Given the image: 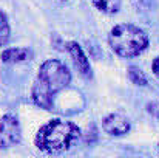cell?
I'll return each mask as SVG.
<instances>
[{
  "mask_svg": "<svg viewBox=\"0 0 159 158\" xmlns=\"http://www.w3.org/2000/svg\"><path fill=\"white\" fill-rule=\"evenodd\" d=\"M128 78H130V81H131L133 84H136V85H145V84H147V79H145L144 73H142L138 67H130V68H128Z\"/></svg>",
  "mask_w": 159,
  "mask_h": 158,
  "instance_id": "obj_10",
  "label": "cell"
},
{
  "mask_svg": "<svg viewBox=\"0 0 159 158\" xmlns=\"http://www.w3.org/2000/svg\"><path fill=\"white\" fill-rule=\"evenodd\" d=\"M71 81V73L66 68V65L57 59L45 60L37 73V78L33 85L31 98L34 104L51 110L53 98L56 93L63 90Z\"/></svg>",
  "mask_w": 159,
  "mask_h": 158,
  "instance_id": "obj_1",
  "label": "cell"
},
{
  "mask_svg": "<svg viewBox=\"0 0 159 158\" xmlns=\"http://www.w3.org/2000/svg\"><path fill=\"white\" fill-rule=\"evenodd\" d=\"M80 136V130L76 124L63 119H53L39 129L34 143L43 152H63L68 151Z\"/></svg>",
  "mask_w": 159,
  "mask_h": 158,
  "instance_id": "obj_2",
  "label": "cell"
},
{
  "mask_svg": "<svg viewBox=\"0 0 159 158\" xmlns=\"http://www.w3.org/2000/svg\"><path fill=\"white\" fill-rule=\"evenodd\" d=\"M66 51L70 53V56H71L76 68L79 70V73L85 79H90L91 78V65H90L88 57L85 56V53L82 50V47L77 42H68L66 44Z\"/></svg>",
  "mask_w": 159,
  "mask_h": 158,
  "instance_id": "obj_5",
  "label": "cell"
},
{
  "mask_svg": "<svg viewBox=\"0 0 159 158\" xmlns=\"http://www.w3.org/2000/svg\"><path fill=\"white\" fill-rule=\"evenodd\" d=\"M108 42L111 50L120 57H134L148 47V36L134 25L120 23L110 31Z\"/></svg>",
  "mask_w": 159,
  "mask_h": 158,
  "instance_id": "obj_3",
  "label": "cell"
},
{
  "mask_svg": "<svg viewBox=\"0 0 159 158\" xmlns=\"http://www.w3.org/2000/svg\"><path fill=\"white\" fill-rule=\"evenodd\" d=\"M9 22H8V16L0 9V47L6 45L9 41Z\"/></svg>",
  "mask_w": 159,
  "mask_h": 158,
  "instance_id": "obj_9",
  "label": "cell"
},
{
  "mask_svg": "<svg viewBox=\"0 0 159 158\" xmlns=\"http://www.w3.org/2000/svg\"><path fill=\"white\" fill-rule=\"evenodd\" d=\"M22 140L20 122L14 115H5L0 119V149L12 147Z\"/></svg>",
  "mask_w": 159,
  "mask_h": 158,
  "instance_id": "obj_4",
  "label": "cell"
},
{
  "mask_svg": "<svg viewBox=\"0 0 159 158\" xmlns=\"http://www.w3.org/2000/svg\"><path fill=\"white\" fill-rule=\"evenodd\" d=\"M102 127H104V130L108 135L120 136V135H125V133L130 132L131 124H130L128 118H125V116H122L119 113H111L104 119Z\"/></svg>",
  "mask_w": 159,
  "mask_h": 158,
  "instance_id": "obj_6",
  "label": "cell"
},
{
  "mask_svg": "<svg viewBox=\"0 0 159 158\" xmlns=\"http://www.w3.org/2000/svg\"><path fill=\"white\" fill-rule=\"evenodd\" d=\"M152 68H153V71H155V74L159 78V56L153 60V65H152Z\"/></svg>",
  "mask_w": 159,
  "mask_h": 158,
  "instance_id": "obj_12",
  "label": "cell"
},
{
  "mask_svg": "<svg viewBox=\"0 0 159 158\" xmlns=\"http://www.w3.org/2000/svg\"><path fill=\"white\" fill-rule=\"evenodd\" d=\"M33 53L28 48H8L2 53V60L5 64H20L30 60Z\"/></svg>",
  "mask_w": 159,
  "mask_h": 158,
  "instance_id": "obj_7",
  "label": "cell"
},
{
  "mask_svg": "<svg viewBox=\"0 0 159 158\" xmlns=\"http://www.w3.org/2000/svg\"><path fill=\"white\" fill-rule=\"evenodd\" d=\"M98 9L107 14H116L120 8V0H91Z\"/></svg>",
  "mask_w": 159,
  "mask_h": 158,
  "instance_id": "obj_8",
  "label": "cell"
},
{
  "mask_svg": "<svg viewBox=\"0 0 159 158\" xmlns=\"http://www.w3.org/2000/svg\"><path fill=\"white\" fill-rule=\"evenodd\" d=\"M147 112L150 115H153L155 118L159 119V101H153V103H148L147 104Z\"/></svg>",
  "mask_w": 159,
  "mask_h": 158,
  "instance_id": "obj_11",
  "label": "cell"
}]
</instances>
